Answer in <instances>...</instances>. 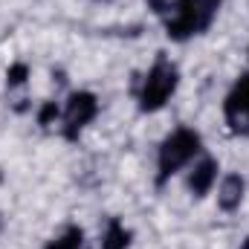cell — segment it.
Returning a JSON list of instances; mask_svg holds the SVG:
<instances>
[{
	"label": "cell",
	"mask_w": 249,
	"mask_h": 249,
	"mask_svg": "<svg viewBox=\"0 0 249 249\" xmlns=\"http://www.w3.org/2000/svg\"><path fill=\"white\" fill-rule=\"evenodd\" d=\"M241 249H249V238H247V244H244V247H241Z\"/></svg>",
	"instance_id": "cell-12"
},
{
	"label": "cell",
	"mask_w": 249,
	"mask_h": 249,
	"mask_svg": "<svg viewBox=\"0 0 249 249\" xmlns=\"http://www.w3.org/2000/svg\"><path fill=\"white\" fill-rule=\"evenodd\" d=\"M217 171H220V165L214 157H203L200 162H194V168L188 171V191L194 197H206L217 180Z\"/></svg>",
	"instance_id": "cell-6"
},
{
	"label": "cell",
	"mask_w": 249,
	"mask_h": 249,
	"mask_svg": "<svg viewBox=\"0 0 249 249\" xmlns=\"http://www.w3.org/2000/svg\"><path fill=\"white\" fill-rule=\"evenodd\" d=\"M177 84H180L177 67L165 58V53H160L154 67L148 70V75L142 78V87H139V110L142 113H157L160 107H165V102L174 96Z\"/></svg>",
	"instance_id": "cell-3"
},
{
	"label": "cell",
	"mask_w": 249,
	"mask_h": 249,
	"mask_svg": "<svg viewBox=\"0 0 249 249\" xmlns=\"http://www.w3.org/2000/svg\"><path fill=\"white\" fill-rule=\"evenodd\" d=\"M223 116L232 133L249 136V72H241L223 102Z\"/></svg>",
	"instance_id": "cell-5"
},
{
	"label": "cell",
	"mask_w": 249,
	"mask_h": 249,
	"mask_svg": "<svg viewBox=\"0 0 249 249\" xmlns=\"http://www.w3.org/2000/svg\"><path fill=\"white\" fill-rule=\"evenodd\" d=\"M244 191H247V183L241 174H226L220 183V191H217V206L223 212H235L244 200Z\"/></svg>",
	"instance_id": "cell-7"
},
{
	"label": "cell",
	"mask_w": 249,
	"mask_h": 249,
	"mask_svg": "<svg viewBox=\"0 0 249 249\" xmlns=\"http://www.w3.org/2000/svg\"><path fill=\"white\" fill-rule=\"evenodd\" d=\"M96 113H99V99L93 93H87V90L72 93L67 99V107H64V139L75 142L78 133L96 119Z\"/></svg>",
	"instance_id": "cell-4"
},
{
	"label": "cell",
	"mask_w": 249,
	"mask_h": 249,
	"mask_svg": "<svg viewBox=\"0 0 249 249\" xmlns=\"http://www.w3.org/2000/svg\"><path fill=\"white\" fill-rule=\"evenodd\" d=\"M148 6L154 9V15L162 18L165 35L183 44L212 26L220 0H148Z\"/></svg>",
	"instance_id": "cell-1"
},
{
	"label": "cell",
	"mask_w": 249,
	"mask_h": 249,
	"mask_svg": "<svg viewBox=\"0 0 249 249\" xmlns=\"http://www.w3.org/2000/svg\"><path fill=\"white\" fill-rule=\"evenodd\" d=\"M130 247V229H124L122 220L110 217L102 235V249H127Z\"/></svg>",
	"instance_id": "cell-8"
},
{
	"label": "cell",
	"mask_w": 249,
	"mask_h": 249,
	"mask_svg": "<svg viewBox=\"0 0 249 249\" xmlns=\"http://www.w3.org/2000/svg\"><path fill=\"white\" fill-rule=\"evenodd\" d=\"M26 78H29V67H26V64L18 61L6 70V84H9V87H20Z\"/></svg>",
	"instance_id": "cell-10"
},
{
	"label": "cell",
	"mask_w": 249,
	"mask_h": 249,
	"mask_svg": "<svg viewBox=\"0 0 249 249\" xmlns=\"http://www.w3.org/2000/svg\"><path fill=\"white\" fill-rule=\"evenodd\" d=\"M47 249H87V241H84V232L78 226H70V229H64V235L50 241Z\"/></svg>",
	"instance_id": "cell-9"
},
{
	"label": "cell",
	"mask_w": 249,
	"mask_h": 249,
	"mask_svg": "<svg viewBox=\"0 0 249 249\" xmlns=\"http://www.w3.org/2000/svg\"><path fill=\"white\" fill-rule=\"evenodd\" d=\"M203 151V139L197 130L191 127H177L174 133L165 136V142L160 145L157 154V183H168L180 168H186L188 162Z\"/></svg>",
	"instance_id": "cell-2"
},
{
	"label": "cell",
	"mask_w": 249,
	"mask_h": 249,
	"mask_svg": "<svg viewBox=\"0 0 249 249\" xmlns=\"http://www.w3.org/2000/svg\"><path fill=\"white\" fill-rule=\"evenodd\" d=\"M55 119H58V105L55 102H44L41 110H38V124L41 127H50Z\"/></svg>",
	"instance_id": "cell-11"
}]
</instances>
